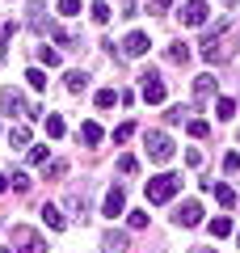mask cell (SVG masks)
Listing matches in <instances>:
<instances>
[{"instance_id": "1", "label": "cell", "mask_w": 240, "mask_h": 253, "mask_svg": "<svg viewBox=\"0 0 240 253\" xmlns=\"http://www.w3.org/2000/svg\"><path fill=\"white\" fill-rule=\"evenodd\" d=\"M177 190H181V177H177V173H160V177H152L148 186H143V194H148V203L156 207V203H169Z\"/></svg>"}, {"instance_id": "2", "label": "cell", "mask_w": 240, "mask_h": 253, "mask_svg": "<svg viewBox=\"0 0 240 253\" xmlns=\"http://www.w3.org/2000/svg\"><path fill=\"white\" fill-rule=\"evenodd\" d=\"M143 152H148V161H156V165H164V161H173V139L164 135V131H148L143 135Z\"/></svg>"}, {"instance_id": "3", "label": "cell", "mask_w": 240, "mask_h": 253, "mask_svg": "<svg viewBox=\"0 0 240 253\" xmlns=\"http://www.w3.org/2000/svg\"><path fill=\"white\" fill-rule=\"evenodd\" d=\"M13 245H17V253H46L42 232H34V228H26V224L13 228Z\"/></svg>"}, {"instance_id": "4", "label": "cell", "mask_w": 240, "mask_h": 253, "mask_svg": "<svg viewBox=\"0 0 240 253\" xmlns=\"http://www.w3.org/2000/svg\"><path fill=\"white\" fill-rule=\"evenodd\" d=\"M0 114H9V118H26V114H30L26 93H17V89H0Z\"/></svg>"}, {"instance_id": "5", "label": "cell", "mask_w": 240, "mask_h": 253, "mask_svg": "<svg viewBox=\"0 0 240 253\" xmlns=\"http://www.w3.org/2000/svg\"><path fill=\"white\" fill-rule=\"evenodd\" d=\"M181 26H206V17H211V4H206V0H186V4H181Z\"/></svg>"}, {"instance_id": "6", "label": "cell", "mask_w": 240, "mask_h": 253, "mask_svg": "<svg viewBox=\"0 0 240 253\" xmlns=\"http://www.w3.org/2000/svg\"><path fill=\"white\" fill-rule=\"evenodd\" d=\"M26 21H30V30H34V34H51V21H46V4L42 0H30L26 4Z\"/></svg>"}, {"instance_id": "7", "label": "cell", "mask_w": 240, "mask_h": 253, "mask_svg": "<svg viewBox=\"0 0 240 253\" xmlns=\"http://www.w3.org/2000/svg\"><path fill=\"white\" fill-rule=\"evenodd\" d=\"M173 219H177L181 228H198V224H202V203H198V199H186V203L177 207V215H173Z\"/></svg>"}, {"instance_id": "8", "label": "cell", "mask_w": 240, "mask_h": 253, "mask_svg": "<svg viewBox=\"0 0 240 253\" xmlns=\"http://www.w3.org/2000/svg\"><path fill=\"white\" fill-rule=\"evenodd\" d=\"M148 46H152V38L143 34V30H131V34L122 38V55H131V59H139V55H148Z\"/></svg>"}, {"instance_id": "9", "label": "cell", "mask_w": 240, "mask_h": 253, "mask_svg": "<svg viewBox=\"0 0 240 253\" xmlns=\"http://www.w3.org/2000/svg\"><path fill=\"white\" fill-rule=\"evenodd\" d=\"M143 101H148V106H160V101H164V81H160L156 72H143Z\"/></svg>"}, {"instance_id": "10", "label": "cell", "mask_w": 240, "mask_h": 253, "mask_svg": "<svg viewBox=\"0 0 240 253\" xmlns=\"http://www.w3.org/2000/svg\"><path fill=\"white\" fill-rule=\"evenodd\" d=\"M122 211H126V194H122V186H114V190L106 194V207H101V215H106V219H118Z\"/></svg>"}, {"instance_id": "11", "label": "cell", "mask_w": 240, "mask_h": 253, "mask_svg": "<svg viewBox=\"0 0 240 253\" xmlns=\"http://www.w3.org/2000/svg\"><path fill=\"white\" fill-rule=\"evenodd\" d=\"M42 224L51 228V232H63V228H68V215H63L55 203H46V207H42Z\"/></svg>"}, {"instance_id": "12", "label": "cell", "mask_w": 240, "mask_h": 253, "mask_svg": "<svg viewBox=\"0 0 240 253\" xmlns=\"http://www.w3.org/2000/svg\"><path fill=\"white\" fill-rule=\"evenodd\" d=\"M126 245H131L126 232H106V236H101V249H106V253H126Z\"/></svg>"}, {"instance_id": "13", "label": "cell", "mask_w": 240, "mask_h": 253, "mask_svg": "<svg viewBox=\"0 0 240 253\" xmlns=\"http://www.w3.org/2000/svg\"><path fill=\"white\" fill-rule=\"evenodd\" d=\"M206 228H211V236H215V241H223V236H232V232H236V224H232L228 215H215Z\"/></svg>"}, {"instance_id": "14", "label": "cell", "mask_w": 240, "mask_h": 253, "mask_svg": "<svg viewBox=\"0 0 240 253\" xmlns=\"http://www.w3.org/2000/svg\"><path fill=\"white\" fill-rule=\"evenodd\" d=\"M215 97V76H198L194 81V101H211Z\"/></svg>"}, {"instance_id": "15", "label": "cell", "mask_w": 240, "mask_h": 253, "mask_svg": "<svg viewBox=\"0 0 240 253\" xmlns=\"http://www.w3.org/2000/svg\"><path fill=\"white\" fill-rule=\"evenodd\" d=\"M76 135H80V144L97 148V139H101V126H97V123H80V131H76Z\"/></svg>"}, {"instance_id": "16", "label": "cell", "mask_w": 240, "mask_h": 253, "mask_svg": "<svg viewBox=\"0 0 240 253\" xmlns=\"http://www.w3.org/2000/svg\"><path fill=\"white\" fill-rule=\"evenodd\" d=\"M51 34H55V38H59V42H63V46H68V51H76V46H84V38H80V34H72V30H59V26H55V30H51Z\"/></svg>"}, {"instance_id": "17", "label": "cell", "mask_w": 240, "mask_h": 253, "mask_svg": "<svg viewBox=\"0 0 240 253\" xmlns=\"http://www.w3.org/2000/svg\"><path fill=\"white\" fill-rule=\"evenodd\" d=\"M63 84H68V93H84V84H89V76L80 72V68H72V72H68V81H63Z\"/></svg>"}, {"instance_id": "18", "label": "cell", "mask_w": 240, "mask_h": 253, "mask_svg": "<svg viewBox=\"0 0 240 253\" xmlns=\"http://www.w3.org/2000/svg\"><path fill=\"white\" fill-rule=\"evenodd\" d=\"M68 207H72V215H80V219L89 215V199H84L80 190H76V194H68Z\"/></svg>"}, {"instance_id": "19", "label": "cell", "mask_w": 240, "mask_h": 253, "mask_svg": "<svg viewBox=\"0 0 240 253\" xmlns=\"http://www.w3.org/2000/svg\"><path fill=\"white\" fill-rule=\"evenodd\" d=\"M164 59H169V63H190V46H181V42H173L169 51H164Z\"/></svg>"}, {"instance_id": "20", "label": "cell", "mask_w": 240, "mask_h": 253, "mask_svg": "<svg viewBox=\"0 0 240 253\" xmlns=\"http://www.w3.org/2000/svg\"><path fill=\"white\" fill-rule=\"evenodd\" d=\"M89 13H93V21H97V26H106V21H110V4H106V0H93Z\"/></svg>"}, {"instance_id": "21", "label": "cell", "mask_w": 240, "mask_h": 253, "mask_svg": "<svg viewBox=\"0 0 240 253\" xmlns=\"http://www.w3.org/2000/svg\"><path fill=\"white\" fill-rule=\"evenodd\" d=\"M215 114H219L223 123H228V118H236V101H232V97H219V101H215Z\"/></svg>"}, {"instance_id": "22", "label": "cell", "mask_w": 240, "mask_h": 253, "mask_svg": "<svg viewBox=\"0 0 240 253\" xmlns=\"http://www.w3.org/2000/svg\"><path fill=\"white\" fill-rule=\"evenodd\" d=\"M211 194H215V203H219V207H232V203H236L232 186H211Z\"/></svg>"}, {"instance_id": "23", "label": "cell", "mask_w": 240, "mask_h": 253, "mask_svg": "<svg viewBox=\"0 0 240 253\" xmlns=\"http://www.w3.org/2000/svg\"><path fill=\"white\" fill-rule=\"evenodd\" d=\"M186 131H190L194 139H206V135H211V126H206L202 118H190V123H186Z\"/></svg>"}, {"instance_id": "24", "label": "cell", "mask_w": 240, "mask_h": 253, "mask_svg": "<svg viewBox=\"0 0 240 253\" xmlns=\"http://www.w3.org/2000/svg\"><path fill=\"white\" fill-rule=\"evenodd\" d=\"M63 131H68V126H63V118H59V114H46V135H51V139H59Z\"/></svg>"}, {"instance_id": "25", "label": "cell", "mask_w": 240, "mask_h": 253, "mask_svg": "<svg viewBox=\"0 0 240 253\" xmlns=\"http://www.w3.org/2000/svg\"><path fill=\"white\" fill-rule=\"evenodd\" d=\"M26 144H30V131H26V126H13V135H9V148L17 152V148H26Z\"/></svg>"}, {"instance_id": "26", "label": "cell", "mask_w": 240, "mask_h": 253, "mask_svg": "<svg viewBox=\"0 0 240 253\" xmlns=\"http://www.w3.org/2000/svg\"><path fill=\"white\" fill-rule=\"evenodd\" d=\"M76 13H84L80 0H59V17H76Z\"/></svg>"}, {"instance_id": "27", "label": "cell", "mask_w": 240, "mask_h": 253, "mask_svg": "<svg viewBox=\"0 0 240 253\" xmlns=\"http://www.w3.org/2000/svg\"><path fill=\"white\" fill-rule=\"evenodd\" d=\"M38 59H42L46 68H59V51H55V46H38Z\"/></svg>"}, {"instance_id": "28", "label": "cell", "mask_w": 240, "mask_h": 253, "mask_svg": "<svg viewBox=\"0 0 240 253\" xmlns=\"http://www.w3.org/2000/svg\"><path fill=\"white\" fill-rule=\"evenodd\" d=\"M26 76H30V89H38V93L46 89V72H42V68H30Z\"/></svg>"}, {"instance_id": "29", "label": "cell", "mask_w": 240, "mask_h": 253, "mask_svg": "<svg viewBox=\"0 0 240 253\" xmlns=\"http://www.w3.org/2000/svg\"><path fill=\"white\" fill-rule=\"evenodd\" d=\"M118 173H126V177L139 173V161H135V156H118Z\"/></svg>"}, {"instance_id": "30", "label": "cell", "mask_w": 240, "mask_h": 253, "mask_svg": "<svg viewBox=\"0 0 240 253\" xmlns=\"http://www.w3.org/2000/svg\"><path fill=\"white\" fill-rule=\"evenodd\" d=\"M13 30H17V26H13V21H9V26H4V30H0V59L9 55V38H13Z\"/></svg>"}, {"instance_id": "31", "label": "cell", "mask_w": 240, "mask_h": 253, "mask_svg": "<svg viewBox=\"0 0 240 253\" xmlns=\"http://www.w3.org/2000/svg\"><path fill=\"white\" fill-rule=\"evenodd\" d=\"M135 135V123H122V126H114V144H122V139H131Z\"/></svg>"}, {"instance_id": "32", "label": "cell", "mask_w": 240, "mask_h": 253, "mask_svg": "<svg viewBox=\"0 0 240 253\" xmlns=\"http://www.w3.org/2000/svg\"><path fill=\"white\" fill-rule=\"evenodd\" d=\"M114 101H118V93H114V89H101V93H97V106H101V110H110Z\"/></svg>"}, {"instance_id": "33", "label": "cell", "mask_w": 240, "mask_h": 253, "mask_svg": "<svg viewBox=\"0 0 240 253\" xmlns=\"http://www.w3.org/2000/svg\"><path fill=\"white\" fill-rule=\"evenodd\" d=\"M126 224L139 232V228H148V215H143V211H131V215H126Z\"/></svg>"}, {"instance_id": "34", "label": "cell", "mask_w": 240, "mask_h": 253, "mask_svg": "<svg viewBox=\"0 0 240 253\" xmlns=\"http://www.w3.org/2000/svg\"><path fill=\"white\" fill-rule=\"evenodd\" d=\"M30 165H46V148H42V144L30 148Z\"/></svg>"}, {"instance_id": "35", "label": "cell", "mask_w": 240, "mask_h": 253, "mask_svg": "<svg viewBox=\"0 0 240 253\" xmlns=\"http://www.w3.org/2000/svg\"><path fill=\"white\" fill-rule=\"evenodd\" d=\"M164 118H169V123H181V118H186V106H173V110H164Z\"/></svg>"}, {"instance_id": "36", "label": "cell", "mask_w": 240, "mask_h": 253, "mask_svg": "<svg viewBox=\"0 0 240 253\" xmlns=\"http://www.w3.org/2000/svg\"><path fill=\"white\" fill-rule=\"evenodd\" d=\"M223 169L236 173V169H240V156H236V152H228V156H223Z\"/></svg>"}, {"instance_id": "37", "label": "cell", "mask_w": 240, "mask_h": 253, "mask_svg": "<svg viewBox=\"0 0 240 253\" xmlns=\"http://www.w3.org/2000/svg\"><path fill=\"white\" fill-rule=\"evenodd\" d=\"M169 4H173V0H148V13H164Z\"/></svg>"}, {"instance_id": "38", "label": "cell", "mask_w": 240, "mask_h": 253, "mask_svg": "<svg viewBox=\"0 0 240 253\" xmlns=\"http://www.w3.org/2000/svg\"><path fill=\"white\" fill-rule=\"evenodd\" d=\"M59 173H68V165H63V161H55V165H46V177H59Z\"/></svg>"}, {"instance_id": "39", "label": "cell", "mask_w": 240, "mask_h": 253, "mask_svg": "<svg viewBox=\"0 0 240 253\" xmlns=\"http://www.w3.org/2000/svg\"><path fill=\"white\" fill-rule=\"evenodd\" d=\"M194 253H219V249H211V245H198V249Z\"/></svg>"}, {"instance_id": "40", "label": "cell", "mask_w": 240, "mask_h": 253, "mask_svg": "<svg viewBox=\"0 0 240 253\" xmlns=\"http://www.w3.org/2000/svg\"><path fill=\"white\" fill-rule=\"evenodd\" d=\"M4 190H9V181H4V173H0V194H4Z\"/></svg>"}, {"instance_id": "41", "label": "cell", "mask_w": 240, "mask_h": 253, "mask_svg": "<svg viewBox=\"0 0 240 253\" xmlns=\"http://www.w3.org/2000/svg\"><path fill=\"white\" fill-rule=\"evenodd\" d=\"M0 253H13V249H4V245H0Z\"/></svg>"}, {"instance_id": "42", "label": "cell", "mask_w": 240, "mask_h": 253, "mask_svg": "<svg viewBox=\"0 0 240 253\" xmlns=\"http://www.w3.org/2000/svg\"><path fill=\"white\" fill-rule=\"evenodd\" d=\"M236 236H240V232H236Z\"/></svg>"}]
</instances>
